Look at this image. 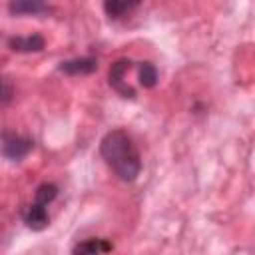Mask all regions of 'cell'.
Returning <instances> with one entry per match:
<instances>
[{"label": "cell", "instance_id": "obj_4", "mask_svg": "<svg viewBox=\"0 0 255 255\" xmlns=\"http://www.w3.org/2000/svg\"><path fill=\"white\" fill-rule=\"evenodd\" d=\"M8 46L14 52H22V54H32V52H42L46 48V40L42 34L34 32L28 36H12L8 38Z\"/></svg>", "mask_w": 255, "mask_h": 255}, {"label": "cell", "instance_id": "obj_9", "mask_svg": "<svg viewBox=\"0 0 255 255\" xmlns=\"http://www.w3.org/2000/svg\"><path fill=\"white\" fill-rule=\"evenodd\" d=\"M112 249H114V245L108 239H88V241L78 243L72 249V253H108Z\"/></svg>", "mask_w": 255, "mask_h": 255}, {"label": "cell", "instance_id": "obj_2", "mask_svg": "<svg viewBox=\"0 0 255 255\" xmlns=\"http://www.w3.org/2000/svg\"><path fill=\"white\" fill-rule=\"evenodd\" d=\"M34 149V141L16 131L4 129L0 133V153L10 161H22Z\"/></svg>", "mask_w": 255, "mask_h": 255}, {"label": "cell", "instance_id": "obj_3", "mask_svg": "<svg viewBox=\"0 0 255 255\" xmlns=\"http://www.w3.org/2000/svg\"><path fill=\"white\" fill-rule=\"evenodd\" d=\"M131 66H133L131 60L120 58V60H116V62L110 66V72H108V82H110V86H112L122 98H129V100L135 98V90H133V88L128 84V80H126V74L131 70Z\"/></svg>", "mask_w": 255, "mask_h": 255}, {"label": "cell", "instance_id": "obj_10", "mask_svg": "<svg viewBox=\"0 0 255 255\" xmlns=\"http://www.w3.org/2000/svg\"><path fill=\"white\" fill-rule=\"evenodd\" d=\"M137 78L143 88H153L157 84V70L151 62H139L137 66Z\"/></svg>", "mask_w": 255, "mask_h": 255}, {"label": "cell", "instance_id": "obj_5", "mask_svg": "<svg viewBox=\"0 0 255 255\" xmlns=\"http://www.w3.org/2000/svg\"><path fill=\"white\" fill-rule=\"evenodd\" d=\"M22 219H24L26 227L32 229V231H42V229H46L48 223H50L46 205L36 203V201H32V203L22 211Z\"/></svg>", "mask_w": 255, "mask_h": 255}, {"label": "cell", "instance_id": "obj_6", "mask_svg": "<svg viewBox=\"0 0 255 255\" xmlns=\"http://www.w3.org/2000/svg\"><path fill=\"white\" fill-rule=\"evenodd\" d=\"M60 72L68 74V76H88L92 72L98 70V60L92 56H84V58H72V60H64L58 66Z\"/></svg>", "mask_w": 255, "mask_h": 255}, {"label": "cell", "instance_id": "obj_11", "mask_svg": "<svg viewBox=\"0 0 255 255\" xmlns=\"http://www.w3.org/2000/svg\"><path fill=\"white\" fill-rule=\"evenodd\" d=\"M56 195H58V185L46 181V183H42V185L36 187V191H34V201L48 207V205L56 199Z\"/></svg>", "mask_w": 255, "mask_h": 255}, {"label": "cell", "instance_id": "obj_12", "mask_svg": "<svg viewBox=\"0 0 255 255\" xmlns=\"http://www.w3.org/2000/svg\"><path fill=\"white\" fill-rule=\"evenodd\" d=\"M14 96V90H12V84L0 74V104H8Z\"/></svg>", "mask_w": 255, "mask_h": 255}, {"label": "cell", "instance_id": "obj_7", "mask_svg": "<svg viewBox=\"0 0 255 255\" xmlns=\"http://www.w3.org/2000/svg\"><path fill=\"white\" fill-rule=\"evenodd\" d=\"M46 0H10L8 12L12 16H24V14H42L46 12Z\"/></svg>", "mask_w": 255, "mask_h": 255}, {"label": "cell", "instance_id": "obj_8", "mask_svg": "<svg viewBox=\"0 0 255 255\" xmlns=\"http://www.w3.org/2000/svg\"><path fill=\"white\" fill-rule=\"evenodd\" d=\"M141 0H104V10L110 18H122L131 12Z\"/></svg>", "mask_w": 255, "mask_h": 255}, {"label": "cell", "instance_id": "obj_1", "mask_svg": "<svg viewBox=\"0 0 255 255\" xmlns=\"http://www.w3.org/2000/svg\"><path fill=\"white\" fill-rule=\"evenodd\" d=\"M100 155L122 181L131 183L137 179L141 171V157L128 131L124 129L108 131L100 141Z\"/></svg>", "mask_w": 255, "mask_h": 255}]
</instances>
